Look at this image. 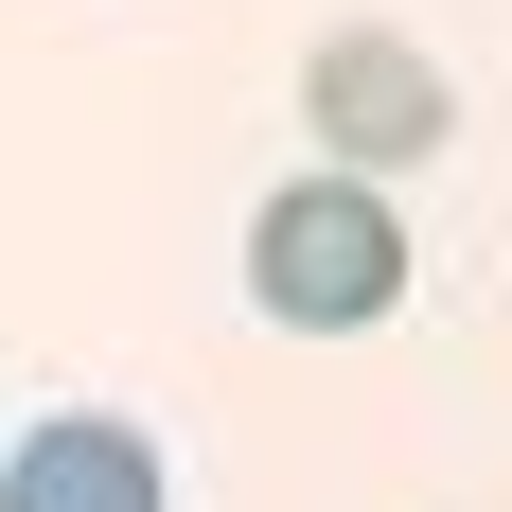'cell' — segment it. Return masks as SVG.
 Instances as JSON below:
<instances>
[{
	"label": "cell",
	"mask_w": 512,
	"mask_h": 512,
	"mask_svg": "<svg viewBox=\"0 0 512 512\" xmlns=\"http://www.w3.org/2000/svg\"><path fill=\"white\" fill-rule=\"evenodd\" d=\"M301 106H318V142H336V177H389V159H424L442 124H460V89H442L407 36H318Z\"/></svg>",
	"instance_id": "cell-2"
},
{
	"label": "cell",
	"mask_w": 512,
	"mask_h": 512,
	"mask_svg": "<svg viewBox=\"0 0 512 512\" xmlns=\"http://www.w3.org/2000/svg\"><path fill=\"white\" fill-rule=\"evenodd\" d=\"M248 301L283 336H371V318L407 301V212L371 195V177H283L248 212Z\"/></svg>",
	"instance_id": "cell-1"
},
{
	"label": "cell",
	"mask_w": 512,
	"mask_h": 512,
	"mask_svg": "<svg viewBox=\"0 0 512 512\" xmlns=\"http://www.w3.org/2000/svg\"><path fill=\"white\" fill-rule=\"evenodd\" d=\"M0 512H177V495H159V442L124 407H36L0 442Z\"/></svg>",
	"instance_id": "cell-3"
}]
</instances>
